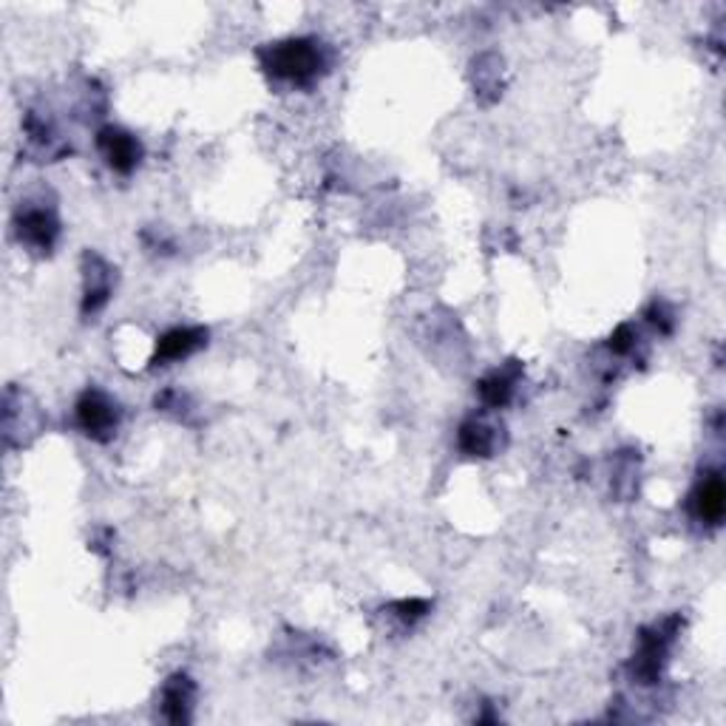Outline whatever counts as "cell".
<instances>
[{"label":"cell","mask_w":726,"mask_h":726,"mask_svg":"<svg viewBox=\"0 0 726 726\" xmlns=\"http://www.w3.org/2000/svg\"><path fill=\"white\" fill-rule=\"evenodd\" d=\"M258 60L273 80L296 89H309L329 71L327 45L316 38H289L264 45Z\"/></svg>","instance_id":"6da1fadb"},{"label":"cell","mask_w":726,"mask_h":726,"mask_svg":"<svg viewBox=\"0 0 726 726\" xmlns=\"http://www.w3.org/2000/svg\"><path fill=\"white\" fill-rule=\"evenodd\" d=\"M14 236L23 247H29L32 253H40V256H49L54 250L60 238V219L58 211L52 205H43V202H20V207L14 211Z\"/></svg>","instance_id":"7a4b0ae2"},{"label":"cell","mask_w":726,"mask_h":726,"mask_svg":"<svg viewBox=\"0 0 726 726\" xmlns=\"http://www.w3.org/2000/svg\"><path fill=\"white\" fill-rule=\"evenodd\" d=\"M120 418H123L120 403L96 386H89L74 403V423L85 438L96 440V443H109L114 438L120 429Z\"/></svg>","instance_id":"3957f363"},{"label":"cell","mask_w":726,"mask_h":726,"mask_svg":"<svg viewBox=\"0 0 726 726\" xmlns=\"http://www.w3.org/2000/svg\"><path fill=\"white\" fill-rule=\"evenodd\" d=\"M678 618H667L664 624H653L638 636V653L633 656L631 673L638 684H656L662 675L664 662H667L669 644H673Z\"/></svg>","instance_id":"277c9868"},{"label":"cell","mask_w":726,"mask_h":726,"mask_svg":"<svg viewBox=\"0 0 726 726\" xmlns=\"http://www.w3.org/2000/svg\"><path fill=\"white\" fill-rule=\"evenodd\" d=\"M96 151L103 154L105 165L120 176H131L142 162V142L120 125H105L96 131Z\"/></svg>","instance_id":"5b68a950"},{"label":"cell","mask_w":726,"mask_h":726,"mask_svg":"<svg viewBox=\"0 0 726 726\" xmlns=\"http://www.w3.org/2000/svg\"><path fill=\"white\" fill-rule=\"evenodd\" d=\"M83 282V307H80V313L89 318L96 316V313L109 304L111 293H114V270H111V264L96 256V253H85Z\"/></svg>","instance_id":"8992f818"},{"label":"cell","mask_w":726,"mask_h":726,"mask_svg":"<svg viewBox=\"0 0 726 726\" xmlns=\"http://www.w3.org/2000/svg\"><path fill=\"white\" fill-rule=\"evenodd\" d=\"M207 347V329L205 327H174L167 329L156 341L154 364L156 367H167V364H180V360L191 358L200 349Z\"/></svg>","instance_id":"52a82bcc"},{"label":"cell","mask_w":726,"mask_h":726,"mask_svg":"<svg viewBox=\"0 0 726 726\" xmlns=\"http://www.w3.org/2000/svg\"><path fill=\"white\" fill-rule=\"evenodd\" d=\"M689 505H693V517L704 525L718 528L724 522L726 514V489L724 480H720L718 471H709V474L701 477V482L695 485L693 497H689Z\"/></svg>","instance_id":"ba28073f"},{"label":"cell","mask_w":726,"mask_h":726,"mask_svg":"<svg viewBox=\"0 0 726 726\" xmlns=\"http://www.w3.org/2000/svg\"><path fill=\"white\" fill-rule=\"evenodd\" d=\"M520 378H522L520 360H508V364H502L500 369L485 375V378L477 384V395H480L482 406H485V409H502V406L511 403Z\"/></svg>","instance_id":"9c48e42d"},{"label":"cell","mask_w":726,"mask_h":726,"mask_svg":"<svg viewBox=\"0 0 726 726\" xmlns=\"http://www.w3.org/2000/svg\"><path fill=\"white\" fill-rule=\"evenodd\" d=\"M193 701H196V684L191 682V675L176 673L162 684L160 707L171 724H187L191 720Z\"/></svg>","instance_id":"30bf717a"},{"label":"cell","mask_w":726,"mask_h":726,"mask_svg":"<svg viewBox=\"0 0 726 726\" xmlns=\"http://www.w3.org/2000/svg\"><path fill=\"white\" fill-rule=\"evenodd\" d=\"M500 426L485 418H469L457 431V446L466 457H494L500 449Z\"/></svg>","instance_id":"8fae6325"},{"label":"cell","mask_w":726,"mask_h":726,"mask_svg":"<svg viewBox=\"0 0 726 726\" xmlns=\"http://www.w3.org/2000/svg\"><path fill=\"white\" fill-rule=\"evenodd\" d=\"M607 349H611L613 355H631L633 349H636V329H633V324H622V327L616 329V333L607 338Z\"/></svg>","instance_id":"7c38bea8"},{"label":"cell","mask_w":726,"mask_h":726,"mask_svg":"<svg viewBox=\"0 0 726 726\" xmlns=\"http://www.w3.org/2000/svg\"><path fill=\"white\" fill-rule=\"evenodd\" d=\"M392 611H395V616L411 624L429 613V602H423V599H403V602L392 604Z\"/></svg>","instance_id":"4fadbf2b"},{"label":"cell","mask_w":726,"mask_h":726,"mask_svg":"<svg viewBox=\"0 0 726 726\" xmlns=\"http://www.w3.org/2000/svg\"><path fill=\"white\" fill-rule=\"evenodd\" d=\"M647 321L656 329H662L664 335L673 333V313L667 309V304H653V307L647 309Z\"/></svg>","instance_id":"5bb4252c"}]
</instances>
